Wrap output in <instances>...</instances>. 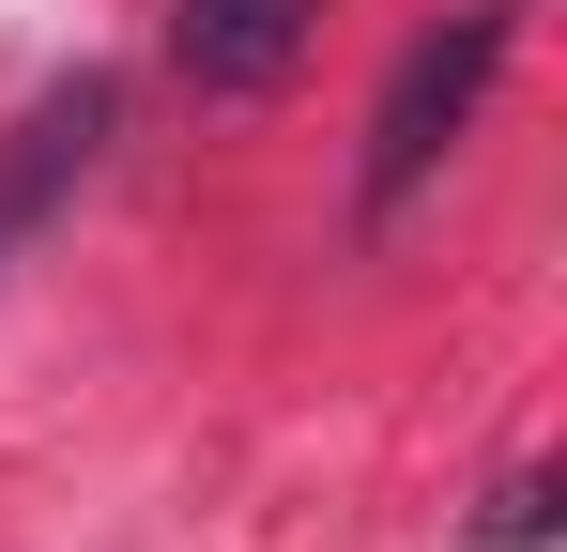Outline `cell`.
Wrapping results in <instances>:
<instances>
[{
	"label": "cell",
	"instance_id": "1",
	"mask_svg": "<svg viewBox=\"0 0 567 552\" xmlns=\"http://www.w3.org/2000/svg\"><path fill=\"white\" fill-rule=\"evenodd\" d=\"M506 62H522V0H445V16L399 47V78H383V108H369V154H353V231H399V215H414V184L475 139V108H491Z\"/></svg>",
	"mask_w": 567,
	"mask_h": 552
},
{
	"label": "cell",
	"instance_id": "2",
	"mask_svg": "<svg viewBox=\"0 0 567 552\" xmlns=\"http://www.w3.org/2000/svg\"><path fill=\"white\" fill-rule=\"evenodd\" d=\"M322 47V0H169V78L199 108H261V92L307 78Z\"/></svg>",
	"mask_w": 567,
	"mask_h": 552
},
{
	"label": "cell",
	"instance_id": "3",
	"mask_svg": "<svg viewBox=\"0 0 567 552\" xmlns=\"http://www.w3.org/2000/svg\"><path fill=\"white\" fill-rule=\"evenodd\" d=\"M107 123H123V92H107V78L31 92V123H16V154H0V231H16V246H31V231L62 215V184L107 154Z\"/></svg>",
	"mask_w": 567,
	"mask_h": 552
},
{
	"label": "cell",
	"instance_id": "4",
	"mask_svg": "<svg viewBox=\"0 0 567 552\" xmlns=\"http://www.w3.org/2000/svg\"><path fill=\"white\" fill-rule=\"evenodd\" d=\"M553 538V476H537V460H522V476H506V491H491V522H475L461 552H537Z\"/></svg>",
	"mask_w": 567,
	"mask_h": 552
}]
</instances>
